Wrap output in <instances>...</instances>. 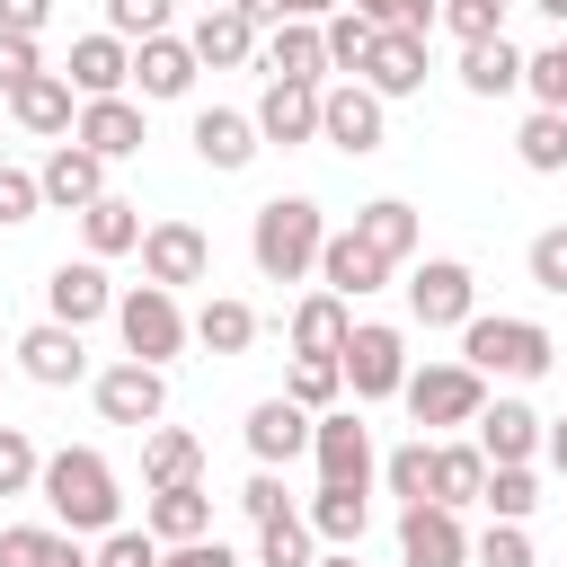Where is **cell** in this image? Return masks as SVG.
<instances>
[{
  "instance_id": "1",
  "label": "cell",
  "mask_w": 567,
  "mask_h": 567,
  "mask_svg": "<svg viewBox=\"0 0 567 567\" xmlns=\"http://www.w3.org/2000/svg\"><path fill=\"white\" fill-rule=\"evenodd\" d=\"M35 487H44V505H53V523L80 540V532H115L124 523V487H115V470H106V452H89V443H62L44 470H35Z\"/></svg>"
},
{
  "instance_id": "2",
  "label": "cell",
  "mask_w": 567,
  "mask_h": 567,
  "mask_svg": "<svg viewBox=\"0 0 567 567\" xmlns=\"http://www.w3.org/2000/svg\"><path fill=\"white\" fill-rule=\"evenodd\" d=\"M549 354H558V346H549L540 319H514V310H470V319H461V363H470L478 381H487V372H496V381H540Z\"/></svg>"
},
{
  "instance_id": "3",
  "label": "cell",
  "mask_w": 567,
  "mask_h": 567,
  "mask_svg": "<svg viewBox=\"0 0 567 567\" xmlns=\"http://www.w3.org/2000/svg\"><path fill=\"white\" fill-rule=\"evenodd\" d=\"M319 239H328V221H319L310 195H275V204H257V221H248V257H257L266 284H301V275L319 266Z\"/></svg>"
},
{
  "instance_id": "4",
  "label": "cell",
  "mask_w": 567,
  "mask_h": 567,
  "mask_svg": "<svg viewBox=\"0 0 567 567\" xmlns=\"http://www.w3.org/2000/svg\"><path fill=\"white\" fill-rule=\"evenodd\" d=\"M115 328H124V354H133V363H159V372H168V354L195 337L186 310H177V292H159V284L115 292Z\"/></svg>"
},
{
  "instance_id": "5",
  "label": "cell",
  "mask_w": 567,
  "mask_h": 567,
  "mask_svg": "<svg viewBox=\"0 0 567 567\" xmlns=\"http://www.w3.org/2000/svg\"><path fill=\"white\" fill-rule=\"evenodd\" d=\"M399 399H408V416L434 434V425H478L487 381H478L470 363H425V372H408V381H399Z\"/></svg>"
},
{
  "instance_id": "6",
  "label": "cell",
  "mask_w": 567,
  "mask_h": 567,
  "mask_svg": "<svg viewBox=\"0 0 567 567\" xmlns=\"http://www.w3.org/2000/svg\"><path fill=\"white\" fill-rule=\"evenodd\" d=\"M319 142H337L346 159H372L390 142V106L363 80H337V89H319Z\"/></svg>"
},
{
  "instance_id": "7",
  "label": "cell",
  "mask_w": 567,
  "mask_h": 567,
  "mask_svg": "<svg viewBox=\"0 0 567 567\" xmlns=\"http://www.w3.org/2000/svg\"><path fill=\"white\" fill-rule=\"evenodd\" d=\"M337 372L354 381V399H399V381H408V337H399L390 319H354Z\"/></svg>"
},
{
  "instance_id": "8",
  "label": "cell",
  "mask_w": 567,
  "mask_h": 567,
  "mask_svg": "<svg viewBox=\"0 0 567 567\" xmlns=\"http://www.w3.org/2000/svg\"><path fill=\"white\" fill-rule=\"evenodd\" d=\"M310 461H319V487H372V434H363V416L354 408H328V416H310Z\"/></svg>"
},
{
  "instance_id": "9",
  "label": "cell",
  "mask_w": 567,
  "mask_h": 567,
  "mask_svg": "<svg viewBox=\"0 0 567 567\" xmlns=\"http://www.w3.org/2000/svg\"><path fill=\"white\" fill-rule=\"evenodd\" d=\"M408 310H416V328H461V319L478 310V275H470L461 257H425V266L408 275Z\"/></svg>"
},
{
  "instance_id": "10",
  "label": "cell",
  "mask_w": 567,
  "mask_h": 567,
  "mask_svg": "<svg viewBox=\"0 0 567 567\" xmlns=\"http://www.w3.org/2000/svg\"><path fill=\"white\" fill-rule=\"evenodd\" d=\"M89 390H97V416L106 425H159V408H168V372L159 363H133V354L106 363Z\"/></svg>"
},
{
  "instance_id": "11",
  "label": "cell",
  "mask_w": 567,
  "mask_h": 567,
  "mask_svg": "<svg viewBox=\"0 0 567 567\" xmlns=\"http://www.w3.org/2000/svg\"><path fill=\"white\" fill-rule=\"evenodd\" d=\"M142 275H151L159 292L204 284V275H213V239H204L195 221H151V230H142Z\"/></svg>"
},
{
  "instance_id": "12",
  "label": "cell",
  "mask_w": 567,
  "mask_h": 567,
  "mask_svg": "<svg viewBox=\"0 0 567 567\" xmlns=\"http://www.w3.org/2000/svg\"><path fill=\"white\" fill-rule=\"evenodd\" d=\"M399 558L408 567H470V532L452 505H399Z\"/></svg>"
},
{
  "instance_id": "13",
  "label": "cell",
  "mask_w": 567,
  "mask_h": 567,
  "mask_svg": "<svg viewBox=\"0 0 567 567\" xmlns=\"http://www.w3.org/2000/svg\"><path fill=\"white\" fill-rule=\"evenodd\" d=\"M115 310V284H106V266L97 257H62L53 266V284H44V319H62V328H89V319H106Z\"/></svg>"
},
{
  "instance_id": "14",
  "label": "cell",
  "mask_w": 567,
  "mask_h": 567,
  "mask_svg": "<svg viewBox=\"0 0 567 567\" xmlns=\"http://www.w3.org/2000/svg\"><path fill=\"white\" fill-rule=\"evenodd\" d=\"M35 195H44V204H62V213H89V204L106 195V159H97V151H80V142H53V151H44V168H35Z\"/></svg>"
},
{
  "instance_id": "15",
  "label": "cell",
  "mask_w": 567,
  "mask_h": 567,
  "mask_svg": "<svg viewBox=\"0 0 567 567\" xmlns=\"http://www.w3.org/2000/svg\"><path fill=\"white\" fill-rule=\"evenodd\" d=\"M18 372H27V381H44V390H71V381L89 372V346H80V328H62V319H35V328L18 337Z\"/></svg>"
},
{
  "instance_id": "16",
  "label": "cell",
  "mask_w": 567,
  "mask_h": 567,
  "mask_svg": "<svg viewBox=\"0 0 567 567\" xmlns=\"http://www.w3.org/2000/svg\"><path fill=\"white\" fill-rule=\"evenodd\" d=\"M62 80H71V97H124V80H133V44L97 27V35H80V44H71Z\"/></svg>"
},
{
  "instance_id": "17",
  "label": "cell",
  "mask_w": 567,
  "mask_h": 567,
  "mask_svg": "<svg viewBox=\"0 0 567 567\" xmlns=\"http://www.w3.org/2000/svg\"><path fill=\"white\" fill-rule=\"evenodd\" d=\"M71 142H80V151H97V159H133L151 133H142V106H133V97H80Z\"/></svg>"
},
{
  "instance_id": "18",
  "label": "cell",
  "mask_w": 567,
  "mask_h": 567,
  "mask_svg": "<svg viewBox=\"0 0 567 567\" xmlns=\"http://www.w3.org/2000/svg\"><path fill=\"white\" fill-rule=\"evenodd\" d=\"M310 275H319V292H337V301H363V292H381V284H390V266H381V257H372L354 230H328Z\"/></svg>"
},
{
  "instance_id": "19",
  "label": "cell",
  "mask_w": 567,
  "mask_h": 567,
  "mask_svg": "<svg viewBox=\"0 0 567 567\" xmlns=\"http://www.w3.org/2000/svg\"><path fill=\"white\" fill-rule=\"evenodd\" d=\"M381 106L390 97H416L425 89V35H372V53H363V71H354Z\"/></svg>"
},
{
  "instance_id": "20",
  "label": "cell",
  "mask_w": 567,
  "mask_h": 567,
  "mask_svg": "<svg viewBox=\"0 0 567 567\" xmlns=\"http://www.w3.org/2000/svg\"><path fill=\"white\" fill-rule=\"evenodd\" d=\"M257 142H275V151L319 142V89H301V80H266V97H257Z\"/></svg>"
},
{
  "instance_id": "21",
  "label": "cell",
  "mask_w": 567,
  "mask_h": 567,
  "mask_svg": "<svg viewBox=\"0 0 567 567\" xmlns=\"http://www.w3.org/2000/svg\"><path fill=\"white\" fill-rule=\"evenodd\" d=\"M186 142H195V159H204V168H221V177H230V168H248V159L266 151V142H257V115H239V106H204Z\"/></svg>"
},
{
  "instance_id": "22",
  "label": "cell",
  "mask_w": 567,
  "mask_h": 567,
  "mask_svg": "<svg viewBox=\"0 0 567 567\" xmlns=\"http://www.w3.org/2000/svg\"><path fill=\"white\" fill-rule=\"evenodd\" d=\"M239 434H248V452H257V470H284V461H301V452H310V416H301L292 399H257Z\"/></svg>"
},
{
  "instance_id": "23",
  "label": "cell",
  "mask_w": 567,
  "mask_h": 567,
  "mask_svg": "<svg viewBox=\"0 0 567 567\" xmlns=\"http://www.w3.org/2000/svg\"><path fill=\"white\" fill-rule=\"evenodd\" d=\"M186 53H195V71H239V62H257V27L221 0V9H204V18H195Z\"/></svg>"
},
{
  "instance_id": "24",
  "label": "cell",
  "mask_w": 567,
  "mask_h": 567,
  "mask_svg": "<svg viewBox=\"0 0 567 567\" xmlns=\"http://www.w3.org/2000/svg\"><path fill=\"white\" fill-rule=\"evenodd\" d=\"M9 115H18V133H44V142H62V133L80 124V97H71V80H62V71H35V80L9 97Z\"/></svg>"
},
{
  "instance_id": "25",
  "label": "cell",
  "mask_w": 567,
  "mask_h": 567,
  "mask_svg": "<svg viewBox=\"0 0 567 567\" xmlns=\"http://www.w3.org/2000/svg\"><path fill=\"white\" fill-rule=\"evenodd\" d=\"M478 452H487V470H514V461H532V452H540V416H532L523 399H496V408H478Z\"/></svg>"
},
{
  "instance_id": "26",
  "label": "cell",
  "mask_w": 567,
  "mask_h": 567,
  "mask_svg": "<svg viewBox=\"0 0 567 567\" xmlns=\"http://www.w3.org/2000/svg\"><path fill=\"white\" fill-rule=\"evenodd\" d=\"M142 532H151L159 549H177V540H204V532H213V496H204V478H195V487H151V514H142Z\"/></svg>"
},
{
  "instance_id": "27",
  "label": "cell",
  "mask_w": 567,
  "mask_h": 567,
  "mask_svg": "<svg viewBox=\"0 0 567 567\" xmlns=\"http://www.w3.org/2000/svg\"><path fill=\"white\" fill-rule=\"evenodd\" d=\"M257 62H266V80H301V89H319V71H328V44H319V27L284 18V27L257 44Z\"/></svg>"
},
{
  "instance_id": "28",
  "label": "cell",
  "mask_w": 567,
  "mask_h": 567,
  "mask_svg": "<svg viewBox=\"0 0 567 567\" xmlns=\"http://www.w3.org/2000/svg\"><path fill=\"white\" fill-rule=\"evenodd\" d=\"M354 239H363L381 266H408V257H416V204H399V195H372V204L354 213Z\"/></svg>"
},
{
  "instance_id": "29",
  "label": "cell",
  "mask_w": 567,
  "mask_h": 567,
  "mask_svg": "<svg viewBox=\"0 0 567 567\" xmlns=\"http://www.w3.org/2000/svg\"><path fill=\"white\" fill-rule=\"evenodd\" d=\"M461 89H470V97H514V89H523V53H514V35H478V44H461Z\"/></svg>"
},
{
  "instance_id": "30",
  "label": "cell",
  "mask_w": 567,
  "mask_h": 567,
  "mask_svg": "<svg viewBox=\"0 0 567 567\" xmlns=\"http://www.w3.org/2000/svg\"><path fill=\"white\" fill-rule=\"evenodd\" d=\"M346 337H354V310L337 301V292H310V301H292V354H346Z\"/></svg>"
},
{
  "instance_id": "31",
  "label": "cell",
  "mask_w": 567,
  "mask_h": 567,
  "mask_svg": "<svg viewBox=\"0 0 567 567\" xmlns=\"http://www.w3.org/2000/svg\"><path fill=\"white\" fill-rule=\"evenodd\" d=\"M142 478H151V487H195V478H204V443H195L186 425H151V434H142Z\"/></svg>"
},
{
  "instance_id": "32",
  "label": "cell",
  "mask_w": 567,
  "mask_h": 567,
  "mask_svg": "<svg viewBox=\"0 0 567 567\" xmlns=\"http://www.w3.org/2000/svg\"><path fill=\"white\" fill-rule=\"evenodd\" d=\"M301 523H310V540H328V549H354V540H363V523H372V487H319Z\"/></svg>"
},
{
  "instance_id": "33",
  "label": "cell",
  "mask_w": 567,
  "mask_h": 567,
  "mask_svg": "<svg viewBox=\"0 0 567 567\" xmlns=\"http://www.w3.org/2000/svg\"><path fill=\"white\" fill-rule=\"evenodd\" d=\"M133 80H142V97H186V89H195V53H186V35H151V44H133Z\"/></svg>"
},
{
  "instance_id": "34",
  "label": "cell",
  "mask_w": 567,
  "mask_h": 567,
  "mask_svg": "<svg viewBox=\"0 0 567 567\" xmlns=\"http://www.w3.org/2000/svg\"><path fill=\"white\" fill-rule=\"evenodd\" d=\"M80 239H89V257H97V266H106V257H124V248H142V204L97 195V204L80 213Z\"/></svg>"
},
{
  "instance_id": "35",
  "label": "cell",
  "mask_w": 567,
  "mask_h": 567,
  "mask_svg": "<svg viewBox=\"0 0 567 567\" xmlns=\"http://www.w3.org/2000/svg\"><path fill=\"white\" fill-rule=\"evenodd\" d=\"M478 487H487V452L478 443H434V496L425 505H478Z\"/></svg>"
},
{
  "instance_id": "36",
  "label": "cell",
  "mask_w": 567,
  "mask_h": 567,
  "mask_svg": "<svg viewBox=\"0 0 567 567\" xmlns=\"http://www.w3.org/2000/svg\"><path fill=\"white\" fill-rule=\"evenodd\" d=\"M0 567H89V549L71 532H44V523H9L0 532Z\"/></svg>"
},
{
  "instance_id": "37",
  "label": "cell",
  "mask_w": 567,
  "mask_h": 567,
  "mask_svg": "<svg viewBox=\"0 0 567 567\" xmlns=\"http://www.w3.org/2000/svg\"><path fill=\"white\" fill-rule=\"evenodd\" d=\"M195 337H204L213 354H248V346H257V310L230 301V292H213V301L195 310Z\"/></svg>"
},
{
  "instance_id": "38",
  "label": "cell",
  "mask_w": 567,
  "mask_h": 567,
  "mask_svg": "<svg viewBox=\"0 0 567 567\" xmlns=\"http://www.w3.org/2000/svg\"><path fill=\"white\" fill-rule=\"evenodd\" d=\"M514 159H523L532 177H558V168H567V115L532 106V115H523V133H514Z\"/></svg>"
},
{
  "instance_id": "39",
  "label": "cell",
  "mask_w": 567,
  "mask_h": 567,
  "mask_svg": "<svg viewBox=\"0 0 567 567\" xmlns=\"http://www.w3.org/2000/svg\"><path fill=\"white\" fill-rule=\"evenodd\" d=\"M337 390H346V372H337L328 354H292V381H284V399H292L301 416H328V408H337Z\"/></svg>"
},
{
  "instance_id": "40",
  "label": "cell",
  "mask_w": 567,
  "mask_h": 567,
  "mask_svg": "<svg viewBox=\"0 0 567 567\" xmlns=\"http://www.w3.org/2000/svg\"><path fill=\"white\" fill-rule=\"evenodd\" d=\"M381 487H390L399 505H425V496H434V443H425V434L399 443V452L381 461Z\"/></svg>"
},
{
  "instance_id": "41",
  "label": "cell",
  "mask_w": 567,
  "mask_h": 567,
  "mask_svg": "<svg viewBox=\"0 0 567 567\" xmlns=\"http://www.w3.org/2000/svg\"><path fill=\"white\" fill-rule=\"evenodd\" d=\"M478 505H487L496 523H532V505H540V478H532V461H514V470H487Z\"/></svg>"
},
{
  "instance_id": "42",
  "label": "cell",
  "mask_w": 567,
  "mask_h": 567,
  "mask_svg": "<svg viewBox=\"0 0 567 567\" xmlns=\"http://www.w3.org/2000/svg\"><path fill=\"white\" fill-rule=\"evenodd\" d=\"M310 558H319V540H310V523H301V514L257 523V567H310Z\"/></svg>"
},
{
  "instance_id": "43",
  "label": "cell",
  "mask_w": 567,
  "mask_h": 567,
  "mask_svg": "<svg viewBox=\"0 0 567 567\" xmlns=\"http://www.w3.org/2000/svg\"><path fill=\"white\" fill-rule=\"evenodd\" d=\"M319 44H328V71H346V80H354V71H363V53H372V27H363L354 9H328V18H319Z\"/></svg>"
},
{
  "instance_id": "44",
  "label": "cell",
  "mask_w": 567,
  "mask_h": 567,
  "mask_svg": "<svg viewBox=\"0 0 567 567\" xmlns=\"http://www.w3.org/2000/svg\"><path fill=\"white\" fill-rule=\"evenodd\" d=\"M372 35H434V0H346Z\"/></svg>"
},
{
  "instance_id": "45",
  "label": "cell",
  "mask_w": 567,
  "mask_h": 567,
  "mask_svg": "<svg viewBox=\"0 0 567 567\" xmlns=\"http://www.w3.org/2000/svg\"><path fill=\"white\" fill-rule=\"evenodd\" d=\"M523 266H532V284H540L549 301H567V221H549V230H532V248H523Z\"/></svg>"
},
{
  "instance_id": "46",
  "label": "cell",
  "mask_w": 567,
  "mask_h": 567,
  "mask_svg": "<svg viewBox=\"0 0 567 567\" xmlns=\"http://www.w3.org/2000/svg\"><path fill=\"white\" fill-rule=\"evenodd\" d=\"M523 89H532L549 115H567V35L540 44V53H523Z\"/></svg>"
},
{
  "instance_id": "47",
  "label": "cell",
  "mask_w": 567,
  "mask_h": 567,
  "mask_svg": "<svg viewBox=\"0 0 567 567\" xmlns=\"http://www.w3.org/2000/svg\"><path fill=\"white\" fill-rule=\"evenodd\" d=\"M35 470H44L35 434H27V425H0V496H27V487H35Z\"/></svg>"
},
{
  "instance_id": "48",
  "label": "cell",
  "mask_w": 567,
  "mask_h": 567,
  "mask_svg": "<svg viewBox=\"0 0 567 567\" xmlns=\"http://www.w3.org/2000/svg\"><path fill=\"white\" fill-rule=\"evenodd\" d=\"M106 35H124V44L168 35V0H106Z\"/></svg>"
},
{
  "instance_id": "49",
  "label": "cell",
  "mask_w": 567,
  "mask_h": 567,
  "mask_svg": "<svg viewBox=\"0 0 567 567\" xmlns=\"http://www.w3.org/2000/svg\"><path fill=\"white\" fill-rule=\"evenodd\" d=\"M434 18H443L461 44H478V35H505V0H434Z\"/></svg>"
},
{
  "instance_id": "50",
  "label": "cell",
  "mask_w": 567,
  "mask_h": 567,
  "mask_svg": "<svg viewBox=\"0 0 567 567\" xmlns=\"http://www.w3.org/2000/svg\"><path fill=\"white\" fill-rule=\"evenodd\" d=\"M89 567H159V540L151 532H133V523H115L106 540H97V558Z\"/></svg>"
},
{
  "instance_id": "51",
  "label": "cell",
  "mask_w": 567,
  "mask_h": 567,
  "mask_svg": "<svg viewBox=\"0 0 567 567\" xmlns=\"http://www.w3.org/2000/svg\"><path fill=\"white\" fill-rule=\"evenodd\" d=\"M35 204H44V195H35V168H9V159H0V230L35 221Z\"/></svg>"
},
{
  "instance_id": "52",
  "label": "cell",
  "mask_w": 567,
  "mask_h": 567,
  "mask_svg": "<svg viewBox=\"0 0 567 567\" xmlns=\"http://www.w3.org/2000/svg\"><path fill=\"white\" fill-rule=\"evenodd\" d=\"M478 567H532V532H523V523H487Z\"/></svg>"
},
{
  "instance_id": "53",
  "label": "cell",
  "mask_w": 567,
  "mask_h": 567,
  "mask_svg": "<svg viewBox=\"0 0 567 567\" xmlns=\"http://www.w3.org/2000/svg\"><path fill=\"white\" fill-rule=\"evenodd\" d=\"M239 514H248V523H275V514H292V496H284V478H275V470H257V478L239 487Z\"/></svg>"
},
{
  "instance_id": "54",
  "label": "cell",
  "mask_w": 567,
  "mask_h": 567,
  "mask_svg": "<svg viewBox=\"0 0 567 567\" xmlns=\"http://www.w3.org/2000/svg\"><path fill=\"white\" fill-rule=\"evenodd\" d=\"M35 71H44V62H35V35H0V97H18Z\"/></svg>"
},
{
  "instance_id": "55",
  "label": "cell",
  "mask_w": 567,
  "mask_h": 567,
  "mask_svg": "<svg viewBox=\"0 0 567 567\" xmlns=\"http://www.w3.org/2000/svg\"><path fill=\"white\" fill-rule=\"evenodd\" d=\"M159 567H239V558H230V549L204 532V540H177V549H159Z\"/></svg>"
},
{
  "instance_id": "56",
  "label": "cell",
  "mask_w": 567,
  "mask_h": 567,
  "mask_svg": "<svg viewBox=\"0 0 567 567\" xmlns=\"http://www.w3.org/2000/svg\"><path fill=\"white\" fill-rule=\"evenodd\" d=\"M53 0H0V35H44Z\"/></svg>"
},
{
  "instance_id": "57",
  "label": "cell",
  "mask_w": 567,
  "mask_h": 567,
  "mask_svg": "<svg viewBox=\"0 0 567 567\" xmlns=\"http://www.w3.org/2000/svg\"><path fill=\"white\" fill-rule=\"evenodd\" d=\"M230 9H239L248 27H284V0H230Z\"/></svg>"
},
{
  "instance_id": "58",
  "label": "cell",
  "mask_w": 567,
  "mask_h": 567,
  "mask_svg": "<svg viewBox=\"0 0 567 567\" xmlns=\"http://www.w3.org/2000/svg\"><path fill=\"white\" fill-rule=\"evenodd\" d=\"M328 9H346V0H284V18H301V27H319Z\"/></svg>"
},
{
  "instance_id": "59",
  "label": "cell",
  "mask_w": 567,
  "mask_h": 567,
  "mask_svg": "<svg viewBox=\"0 0 567 567\" xmlns=\"http://www.w3.org/2000/svg\"><path fill=\"white\" fill-rule=\"evenodd\" d=\"M540 452L558 461V478H567V425H540Z\"/></svg>"
},
{
  "instance_id": "60",
  "label": "cell",
  "mask_w": 567,
  "mask_h": 567,
  "mask_svg": "<svg viewBox=\"0 0 567 567\" xmlns=\"http://www.w3.org/2000/svg\"><path fill=\"white\" fill-rule=\"evenodd\" d=\"M532 9H540V18H549V27H567V0H532Z\"/></svg>"
},
{
  "instance_id": "61",
  "label": "cell",
  "mask_w": 567,
  "mask_h": 567,
  "mask_svg": "<svg viewBox=\"0 0 567 567\" xmlns=\"http://www.w3.org/2000/svg\"><path fill=\"white\" fill-rule=\"evenodd\" d=\"M310 567H354V549H328V558H310Z\"/></svg>"
}]
</instances>
